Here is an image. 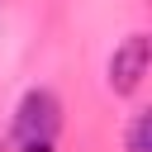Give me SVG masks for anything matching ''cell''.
<instances>
[{"label": "cell", "instance_id": "obj_1", "mask_svg": "<svg viewBox=\"0 0 152 152\" xmlns=\"http://www.w3.org/2000/svg\"><path fill=\"white\" fill-rule=\"evenodd\" d=\"M62 128V104L52 90H28L14 109V142L19 152H52V138Z\"/></svg>", "mask_w": 152, "mask_h": 152}, {"label": "cell", "instance_id": "obj_2", "mask_svg": "<svg viewBox=\"0 0 152 152\" xmlns=\"http://www.w3.org/2000/svg\"><path fill=\"white\" fill-rule=\"evenodd\" d=\"M147 62H152V43L142 33H128L114 52H109V90L114 95H133L147 76Z\"/></svg>", "mask_w": 152, "mask_h": 152}, {"label": "cell", "instance_id": "obj_3", "mask_svg": "<svg viewBox=\"0 0 152 152\" xmlns=\"http://www.w3.org/2000/svg\"><path fill=\"white\" fill-rule=\"evenodd\" d=\"M128 152H152V109H142V114H133V124H128Z\"/></svg>", "mask_w": 152, "mask_h": 152}]
</instances>
